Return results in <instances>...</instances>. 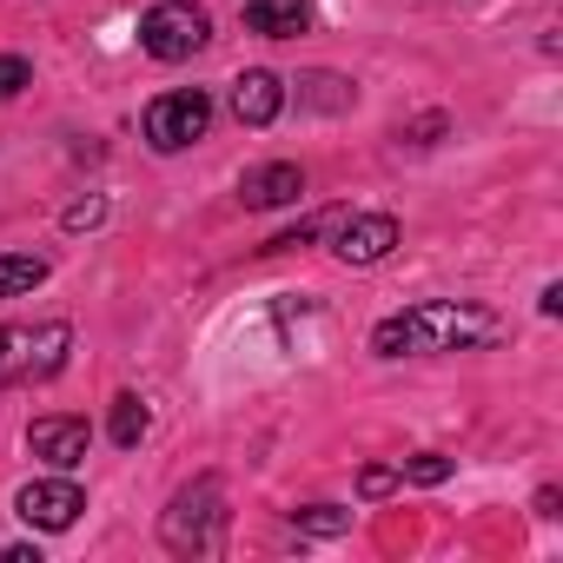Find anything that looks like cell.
<instances>
[{"mask_svg": "<svg viewBox=\"0 0 563 563\" xmlns=\"http://www.w3.org/2000/svg\"><path fill=\"white\" fill-rule=\"evenodd\" d=\"M87 444H93L87 418H34V431H27V451L54 471H74L87 457Z\"/></svg>", "mask_w": 563, "mask_h": 563, "instance_id": "ba28073f", "label": "cell"}, {"mask_svg": "<svg viewBox=\"0 0 563 563\" xmlns=\"http://www.w3.org/2000/svg\"><path fill=\"white\" fill-rule=\"evenodd\" d=\"M299 192H306V173H299L292 159H272V166H258V173L239 179V199H245L252 212H265V206H292Z\"/></svg>", "mask_w": 563, "mask_h": 563, "instance_id": "30bf717a", "label": "cell"}, {"mask_svg": "<svg viewBox=\"0 0 563 563\" xmlns=\"http://www.w3.org/2000/svg\"><path fill=\"white\" fill-rule=\"evenodd\" d=\"M14 510H21V523H34V530H74L80 510H87V497H80V484L60 471V477H34V484L14 497Z\"/></svg>", "mask_w": 563, "mask_h": 563, "instance_id": "52a82bcc", "label": "cell"}, {"mask_svg": "<svg viewBox=\"0 0 563 563\" xmlns=\"http://www.w3.org/2000/svg\"><path fill=\"white\" fill-rule=\"evenodd\" d=\"M325 239L345 265H378L398 245V219L391 212H339V219H325Z\"/></svg>", "mask_w": 563, "mask_h": 563, "instance_id": "8992f818", "label": "cell"}, {"mask_svg": "<svg viewBox=\"0 0 563 563\" xmlns=\"http://www.w3.org/2000/svg\"><path fill=\"white\" fill-rule=\"evenodd\" d=\"M219 523H225V510H219V484L212 477H199L192 490H179L173 497V510H166V550H219Z\"/></svg>", "mask_w": 563, "mask_h": 563, "instance_id": "277c9868", "label": "cell"}, {"mask_svg": "<svg viewBox=\"0 0 563 563\" xmlns=\"http://www.w3.org/2000/svg\"><path fill=\"white\" fill-rule=\"evenodd\" d=\"M398 477H411V484H444V477H451V457H444V451H418V457H405Z\"/></svg>", "mask_w": 563, "mask_h": 563, "instance_id": "2e32d148", "label": "cell"}, {"mask_svg": "<svg viewBox=\"0 0 563 563\" xmlns=\"http://www.w3.org/2000/svg\"><path fill=\"white\" fill-rule=\"evenodd\" d=\"M74 352V325L47 319V325H0V391L21 378H54Z\"/></svg>", "mask_w": 563, "mask_h": 563, "instance_id": "7a4b0ae2", "label": "cell"}, {"mask_svg": "<svg viewBox=\"0 0 563 563\" xmlns=\"http://www.w3.org/2000/svg\"><path fill=\"white\" fill-rule=\"evenodd\" d=\"M278 107H286V87H278V74L252 67V74L232 80V113H239V126H272Z\"/></svg>", "mask_w": 563, "mask_h": 563, "instance_id": "9c48e42d", "label": "cell"}, {"mask_svg": "<svg viewBox=\"0 0 563 563\" xmlns=\"http://www.w3.org/2000/svg\"><path fill=\"white\" fill-rule=\"evenodd\" d=\"M292 523H299V530H312V537H339V530L352 523V510H339V504H306Z\"/></svg>", "mask_w": 563, "mask_h": 563, "instance_id": "9a60e30c", "label": "cell"}, {"mask_svg": "<svg viewBox=\"0 0 563 563\" xmlns=\"http://www.w3.org/2000/svg\"><path fill=\"white\" fill-rule=\"evenodd\" d=\"M34 286H47V258H34V252H8V258H0V299H21Z\"/></svg>", "mask_w": 563, "mask_h": 563, "instance_id": "7c38bea8", "label": "cell"}, {"mask_svg": "<svg viewBox=\"0 0 563 563\" xmlns=\"http://www.w3.org/2000/svg\"><path fill=\"white\" fill-rule=\"evenodd\" d=\"M0 563H41V550L34 543H8V550H0Z\"/></svg>", "mask_w": 563, "mask_h": 563, "instance_id": "44dd1931", "label": "cell"}, {"mask_svg": "<svg viewBox=\"0 0 563 563\" xmlns=\"http://www.w3.org/2000/svg\"><path fill=\"white\" fill-rule=\"evenodd\" d=\"M245 27L265 34V41H292L312 27V8L306 0H245Z\"/></svg>", "mask_w": 563, "mask_h": 563, "instance_id": "8fae6325", "label": "cell"}, {"mask_svg": "<svg viewBox=\"0 0 563 563\" xmlns=\"http://www.w3.org/2000/svg\"><path fill=\"white\" fill-rule=\"evenodd\" d=\"M319 232H325L319 219H299V232H278V239H272V252H292V245H312Z\"/></svg>", "mask_w": 563, "mask_h": 563, "instance_id": "d6986e66", "label": "cell"}, {"mask_svg": "<svg viewBox=\"0 0 563 563\" xmlns=\"http://www.w3.org/2000/svg\"><path fill=\"white\" fill-rule=\"evenodd\" d=\"M391 484H398V471H385V464H365V477H358V490H365V497H385Z\"/></svg>", "mask_w": 563, "mask_h": 563, "instance_id": "ffe728a7", "label": "cell"}, {"mask_svg": "<svg viewBox=\"0 0 563 563\" xmlns=\"http://www.w3.org/2000/svg\"><path fill=\"white\" fill-rule=\"evenodd\" d=\"M490 339H497L490 312L457 306V299H431V306H411V312L385 319L372 332V352L378 358H431V352H471V345H490Z\"/></svg>", "mask_w": 563, "mask_h": 563, "instance_id": "6da1fadb", "label": "cell"}, {"mask_svg": "<svg viewBox=\"0 0 563 563\" xmlns=\"http://www.w3.org/2000/svg\"><path fill=\"white\" fill-rule=\"evenodd\" d=\"M107 219V199H74L67 206V232H87V225H100Z\"/></svg>", "mask_w": 563, "mask_h": 563, "instance_id": "ac0fdd59", "label": "cell"}, {"mask_svg": "<svg viewBox=\"0 0 563 563\" xmlns=\"http://www.w3.org/2000/svg\"><path fill=\"white\" fill-rule=\"evenodd\" d=\"M206 126H212V100H206L199 87L166 93V100L146 107V146H153V153H186L192 140H206Z\"/></svg>", "mask_w": 563, "mask_h": 563, "instance_id": "5b68a950", "label": "cell"}, {"mask_svg": "<svg viewBox=\"0 0 563 563\" xmlns=\"http://www.w3.org/2000/svg\"><path fill=\"white\" fill-rule=\"evenodd\" d=\"M21 87H34V67L21 54H0V100H14Z\"/></svg>", "mask_w": 563, "mask_h": 563, "instance_id": "e0dca14e", "label": "cell"}, {"mask_svg": "<svg viewBox=\"0 0 563 563\" xmlns=\"http://www.w3.org/2000/svg\"><path fill=\"white\" fill-rule=\"evenodd\" d=\"M146 424H153V418H146V405H140L133 391H120V398H113V444H120V451H133V444L146 438Z\"/></svg>", "mask_w": 563, "mask_h": 563, "instance_id": "4fadbf2b", "label": "cell"}, {"mask_svg": "<svg viewBox=\"0 0 563 563\" xmlns=\"http://www.w3.org/2000/svg\"><path fill=\"white\" fill-rule=\"evenodd\" d=\"M206 41H212V21H206V8H192V0H159V8H146V21H140V47L153 60H192Z\"/></svg>", "mask_w": 563, "mask_h": 563, "instance_id": "3957f363", "label": "cell"}, {"mask_svg": "<svg viewBox=\"0 0 563 563\" xmlns=\"http://www.w3.org/2000/svg\"><path fill=\"white\" fill-rule=\"evenodd\" d=\"M299 87H306V93H299L306 107H325V113H339V107H352V80H339V74H306Z\"/></svg>", "mask_w": 563, "mask_h": 563, "instance_id": "5bb4252c", "label": "cell"}]
</instances>
